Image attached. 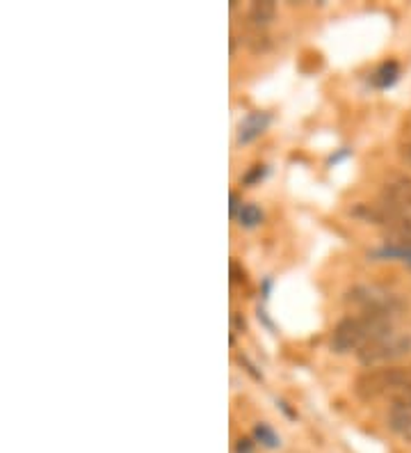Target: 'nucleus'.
<instances>
[{"instance_id": "7ed1b4c3", "label": "nucleus", "mask_w": 411, "mask_h": 453, "mask_svg": "<svg viewBox=\"0 0 411 453\" xmlns=\"http://www.w3.org/2000/svg\"><path fill=\"white\" fill-rule=\"evenodd\" d=\"M391 431L411 442V385L393 396V408L389 415Z\"/></svg>"}, {"instance_id": "6e6552de", "label": "nucleus", "mask_w": 411, "mask_h": 453, "mask_svg": "<svg viewBox=\"0 0 411 453\" xmlns=\"http://www.w3.org/2000/svg\"><path fill=\"white\" fill-rule=\"evenodd\" d=\"M238 222H240V226H245V229H254V226H258L263 222V213H261V209H258L256 204H245L240 209V213H238Z\"/></svg>"}, {"instance_id": "f8f14e48", "label": "nucleus", "mask_w": 411, "mask_h": 453, "mask_svg": "<svg viewBox=\"0 0 411 453\" xmlns=\"http://www.w3.org/2000/svg\"><path fill=\"white\" fill-rule=\"evenodd\" d=\"M240 199H238V195L236 193H231V216H236L238 218V213H240Z\"/></svg>"}, {"instance_id": "f257e3e1", "label": "nucleus", "mask_w": 411, "mask_h": 453, "mask_svg": "<svg viewBox=\"0 0 411 453\" xmlns=\"http://www.w3.org/2000/svg\"><path fill=\"white\" fill-rule=\"evenodd\" d=\"M411 385V369H375L366 371L362 376L356 378L354 382V394L362 401H370V398L384 396L391 394L395 396L405 388Z\"/></svg>"}, {"instance_id": "1a4fd4ad", "label": "nucleus", "mask_w": 411, "mask_h": 453, "mask_svg": "<svg viewBox=\"0 0 411 453\" xmlns=\"http://www.w3.org/2000/svg\"><path fill=\"white\" fill-rule=\"evenodd\" d=\"M254 435H256L258 442L268 449H277L281 444L279 435H277V433H274L268 424H258L256 428H254Z\"/></svg>"}, {"instance_id": "4468645a", "label": "nucleus", "mask_w": 411, "mask_h": 453, "mask_svg": "<svg viewBox=\"0 0 411 453\" xmlns=\"http://www.w3.org/2000/svg\"><path fill=\"white\" fill-rule=\"evenodd\" d=\"M402 156H405L407 161L411 163V142H409V144H405V147H402Z\"/></svg>"}, {"instance_id": "ddd939ff", "label": "nucleus", "mask_w": 411, "mask_h": 453, "mask_svg": "<svg viewBox=\"0 0 411 453\" xmlns=\"http://www.w3.org/2000/svg\"><path fill=\"white\" fill-rule=\"evenodd\" d=\"M236 453H252V442L249 440H238Z\"/></svg>"}, {"instance_id": "9b49d317", "label": "nucleus", "mask_w": 411, "mask_h": 453, "mask_svg": "<svg viewBox=\"0 0 411 453\" xmlns=\"http://www.w3.org/2000/svg\"><path fill=\"white\" fill-rule=\"evenodd\" d=\"M231 282L245 284V271H242L238 261H231Z\"/></svg>"}, {"instance_id": "f03ea898", "label": "nucleus", "mask_w": 411, "mask_h": 453, "mask_svg": "<svg viewBox=\"0 0 411 453\" xmlns=\"http://www.w3.org/2000/svg\"><path fill=\"white\" fill-rule=\"evenodd\" d=\"M411 349V339L402 337V334H386V337L377 339V342L368 343L359 350V362L366 366L370 365H379V362H389V359H398L402 355L409 353Z\"/></svg>"}, {"instance_id": "0eeeda50", "label": "nucleus", "mask_w": 411, "mask_h": 453, "mask_svg": "<svg viewBox=\"0 0 411 453\" xmlns=\"http://www.w3.org/2000/svg\"><path fill=\"white\" fill-rule=\"evenodd\" d=\"M274 14H277V5L272 0H258V3H252L249 7V19H252L256 26L265 28L268 23L274 21Z\"/></svg>"}, {"instance_id": "423d86ee", "label": "nucleus", "mask_w": 411, "mask_h": 453, "mask_svg": "<svg viewBox=\"0 0 411 453\" xmlns=\"http://www.w3.org/2000/svg\"><path fill=\"white\" fill-rule=\"evenodd\" d=\"M386 199H391L393 204L402 206V209H411V179H398V181L389 183V188H386Z\"/></svg>"}, {"instance_id": "39448f33", "label": "nucleus", "mask_w": 411, "mask_h": 453, "mask_svg": "<svg viewBox=\"0 0 411 453\" xmlns=\"http://www.w3.org/2000/svg\"><path fill=\"white\" fill-rule=\"evenodd\" d=\"M398 76H400V65L395 60H389V62H382V65L377 66L373 72V76H370V83L375 85V88H391V85L398 81Z\"/></svg>"}, {"instance_id": "20e7f679", "label": "nucleus", "mask_w": 411, "mask_h": 453, "mask_svg": "<svg viewBox=\"0 0 411 453\" xmlns=\"http://www.w3.org/2000/svg\"><path fill=\"white\" fill-rule=\"evenodd\" d=\"M270 112L265 111H256V112H249L240 122L238 127V142L240 144H249L258 138V135H263L265 128L270 127Z\"/></svg>"}, {"instance_id": "9d476101", "label": "nucleus", "mask_w": 411, "mask_h": 453, "mask_svg": "<svg viewBox=\"0 0 411 453\" xmlns=\"http://www.w3.org/2000/svg\"><path fill=\"white\" fill-rule=\"evenodd\" d=\"M265 177V165H254L252 170L247 172L245 177H242V183H247V186H252V183L261 181V179Z\"/></svg>"}]
</instances>
